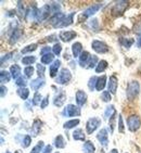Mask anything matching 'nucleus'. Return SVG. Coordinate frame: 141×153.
<instances>
[{
	"label": "nucleus",
	"instance_id": "49530a36",
	"mask_svg": "<svg viewBox=\"0 0 141 153\" xmlns=\"http://www.w3.org/2000/svg\"><path fill=\"white\" fill-rule=\"evenodd\" d=\"M52 51H53V54L59 56L62 51V46L60 44H54V46H53V48H52Z\"/></svg>",
	"mask_w": 141,
	"mask_h": 153
},
{
	"label": "nucleus",
	"instance_id": "4c0bfd02",
	"mask_svg": "<svg viewBox=\"0 0 141 153\" xmlns=\"http://www.w3.org/2000/svg\"><path fill=\"white\" fill-rule=\"evenodd\" d=\"M36 49H37V44H32V45L26 46L24 49H22L21 52L22 53H28V52H30V51H35Z\"/></svg>",
	"mask_w": 141,
	"mask_h": 153
},
{
	"label": "nucleus",
	"instance_id": "c03bdc74",
	"mask_svg": "<svg viewBox=\"0 0 141 153\" xmlns=\"http://www.w3.org/2000/svg\"><path fill=\"white\" fill-rule=\"evenodd\" d=\"M15 84H16L18 86H20V87H25L26 84H27L26 77H23V76L19 77L18 79H16V82H15Z\"/></svg>",
	"mask_w": 141,
	"mask_h": 153
},
{
	"label": "nucleus",
	"instance_id": "6ab92c4d",
	"mask_svg": "<svg viewBox=\"0 0 141 153\" xmlns=\"http://www.w3.org/2000/svg\"><path fill=\"white\" fill-rule=\"evenodd\" d=\"M91 59V56L90 53L88 52V51H82V54L79 56V64L80 66H86V63H87V61H90Z\"/></svg>",
	"mask_w": 141,
	"mask_h": 153
},
{
	"label": "nucleus",
	"instance_id": "bb28decb",
	"mask_svg": "<svg viewBox=\"0 0 141 153\" xmlns=\"http://www.w3.org/2000/svg\"><path fill=\"white\" fill-rule=\"evenodd\" d=\"M21 30H19V28H15L14 30H12V35H11V37H10V44L11 45H13V44H15L16 41H18V39L21 37Z\"/></svg>",
	"mask_w": 141,
	"mask_h": 153
},
{
	"label": "nucleus",
	"instance_id": "1a4fd4ad",
	"mask_svg": "<svg viewBox=\"0 0 141 153\" xmlns=\"http://www.w3.org/2000/svg\"><path fill=\"white\" fill-rule=\"evenodd\" d=\"M91 47L97 53H106L109 52V47L108 45L104 44L103 41L100 40H94L91 42Z\"/></svg>",
	"mask_w": 141,
	"mask_h": 153
},
{
	"label": "nucleus",
	"instance_id": "dca6fc26",
	"mask_svg": "<svg viewBox=\"0 0 141 153\" xmlns=\"http://www.w3.org/2000/svg\"><path fill=\"white\" fill-rule=\"evenodd\" d=\"M60 66H61V61L60 60H54L52 62V64L50 65V68H49V72H50V76L51 77H56L58 71H59Z\"/></svg>",
	"mask_w": 141,
	"mask_h": 153
},
{
	"label": "nucleus",
	"instance_id": "f257e3e1",
	"mask_svg": "<svg viewBox=\"0 0 141 153\" xmlns=\"http://www.w3.org/2000/svg\"><path fill=\"white\" fill-rule=\"evenodd\" d=\"M139 92H140V85H139L138 82L136 80H132L128 84L127 86V90H126V96L128 98L129 101H134L136 98L138 97Z\"/></svg>",
	"mask_w": 141,
	"mask_h": 153
},
{
	"label": "nucleus",
	"instance_id": "8fccbe9b",
	"mask_svg": "<svg viewBox=\"0 0 141 153\" xmlns=\"http://www.w3.org/2000/svg\"><path fill=\"white\" fill-rule=\"evenodd\" d=\"M48 104H49V94H47V96L42 99V102H41V104H40V108L41 109H46Z\"/></svg>",
	"mask_w": 141,
	"mask_h": 153
},
{
	"label": "nucleus",
	"instance_id": "a19ab883",
	"mask_svg": "<svg viewBox=\"0 0 141 153\" xmlns=\"http://www.w3.org/2000/svg\"><path fill=\"white\" fill-rule=\"evenodd\" d=\"M24 74H25V76H26L27 78L32 77L33 74H34V68H33V66H26V68H24Z\"/></svg>",
	"mask_w": 141,
	"mask_h": 153
},
{
	"label": "nucleus",
	"instance_id": "6e6d98bb",
	"mask_svg": "<svg viewBox=\"0 0 141 153\" xmlns=\"http://www.w3.org/2000/svg\"><path fill=\"white\" fill-rule=\"evenodd\" d=\"M7 91H8V89L4 87V86H1V98L4 97V94H7Z\"/></svg>",
	"mask_w": 141,
	"mask_h": 153
},
{
	"label": "nucleus",
	"instance_id": "c756f323",
	"mask_svg": "<svg viewBox=\"0 0 141 153\" xmlns=\"http://www.w3.org/2000/svg\"><path fill=\"white\" fill-rule=\"evenodd\" d=\"M74 15H75V13H70V15H66V16H65V19L63 20V22H62L61 27L70 26V24L73 23V18H74ZM61 27H60V28H61Z\"/></svg>",
	"mask_w": 141,
	"mask_h": 153
},
{
	"label": "nucleus",
	"instance_id": "2f4dec72",
	"mask_svg": "<svg viewBox=\"0 0 141 153\" xmlns=\"http://www.w3.org/2000/svg\"><path fill=\"white\" fill-rule=\"evenodd\" d=\"M10 74H11V73H8V72L4 71V70H2V71H1V73H0V80H1V82H2V84L10 82V79H11V77H12Z\"/></svg>",
	"mask_w": 141,
	"mask_h": 153
},
{
	"label": "nucleus",
	"instance_id": "4be33fe9",
	"mask_svg": "<svg viewBox=\"0 0 141 153\" xmlns=\"http://www.w3.org/2000/svg\"><path fill=\"white\" fill-rule=\"evenodd\" d=\"M106 85V76L105 75H103L101 77H98V80H97V85H96V90L98 91H101L104 89Z\"/></svg>",
	"mask_w": 141,
	"mask_h": 153
},
{
	"label": "nucleus",
	"instance_id": "423d86ee",
	"mask_svg": "<svg viewBox=\"0 0 141 153\" xmlns=\"http://www.w3.org/2000/svg\"><path fill=\"white\" fill-rule=\"evenodd\" d=\"M80 109L79 106L74 105V104H68V105L65 106L64 111L62 112L63 116H66V117H73V116H79L80 115Z\"/></svg>",
	"mask_w": 141,
	"mask_h": 153
},
{
	"label": "nucleus",
	"instance_id": "de8ad7c7",
	"mask_svg": "<svg viewBox=\"0 0 141 153\" xmlns=\"http://www.w3.org/2000/svg\"><path fill=\"white\" fill-rule=\"evenodd\" d=\"M45 65H42V64H37V72H38V75H39V77H44V75H45Z\"/></svg>",
	"mask_w": 141,
	"mask_h": 153
},
{
	"label": "nucleus",
	"instance_id": "680f3d73",
	"mask_svg": "<svg viewBox=\"0 0 141 153\" xmlns=\"http://www.w3.org/2000/svg\"><path fill=\"white\" fill-rule=\"evenodd\" d=\"M56 153H60V152H56Z\"/></svg>",
	"mask_w": 141,
	"mask_h": 153
},
{
	"label": "nucleus",
	"instance_id": "58836bf2",
	"mask_svg": "<svg viewBox=\"0 0 141 153\" xmlns=\"http://www.w3.org/2000/svg\"><path fill=\"white\" fill-rule=\"evenodd\" d=\"M42 148H44V141H39L38 143L32 149L30 153H40L41 150H42Z\"/></svg>",
	"mask_w": 141,
	"mask_h": 153
},
{
	"label": "nucleus",
	"instance_id": "473e14b6",
	"mask_svg": "<svg viewBox=\"0 0 141 153\" xmlns=\"http://www.w3.org/2000/svg\"><path fill=\"white\" fill-rule=\"evenodd\" d=\"M119 42H121V45L123 46L124 48H130L134 45V42H135V40L132 38H128V39H126V38H122L121 40H119Z\"/></svg>",
	"mask_w": 141,
	"mask_h": 153
},
{
	"label": "nucleus",
	"instance_id": "ddd939ff",
	"mask_svg": "<svg viewBox=\"0 0 141 153\" xmlns=\"http://www.w3.org/2000/svg\"><path fill=\"white\" fill-rule=\"evenodd\" d=\"M41 125H42V122L40 120H38V118H36L35 121H34L32 128H30V135L33 137H37L39 135V133H40L41 130Z\"/></svg>",
	"mask_w": 141,
	"mask_h": 153
},
{
	"label": "nucleus",
	"instance_id": "f704fd0d",
	"mask_svg": "<svg viewBox=\"0 0 141 153\" xmlns=\"http://www.w3.org/2000/svg\"><path fill=\"white\" fill-rule=\"evenodd\" d=\"M41 102H42V97L38 91H36L34 94V98H33V104L34 105H40Z\"/></svg>",
	"mask_w": 141,
	"mask_h": 153
},
{
	"label": "nucleus",
	"instance_id": "9d476101",
	"mask_svg": "<svg viewBox=\"0 0 141 153\" xmlns=\"http://www.w3.org/2000/svg\"><path fill=\"white\" fill-rule=\"evenodd\" d=\"M97 139L100 141V143L102 144L103 147H106L108 143H109V136H108V130L105 128H102V129L98 133Z\"/></svg>",
	"mask_w": 141,
	"mask_h": 153
},
{
	"label": "nucleus",
	"instance_id": "864d4df0",
	"mask_svg": "<svg viewBox=\"0 0 141 153\" xmlns=\"http://www.w3.org/2000/svg\"><path fill=\"white\" fill-rule=\"evenodd\" d=\"M89 25H90V27L92 28V30H97L98 25H99V23H98V20L94 19L92 21H90V23H89Z\"/></svg>",
	"mask_w": 141,
	"mask_h": 153
},
{
	"label": "nucleus",
	"instance_id": "7c9ffc66",
	"mask_svg": "<svg viewBox=\"0 0 141 153\" xmlns=\"http://www.w3.org/2000/svg\"><path fill=\"white\" fill-rule=\"evenodd\" d=\"M79 124V120L76 118V120H70V121L65 122L63 127H64L65 129H70V128H74L75 126H77Z\"/></svg>",
	"mask_w": 141,
	"mask_h": 153
},
{
	"label": "nucleus",
	"instance_id": "09e8293b",
	"mask_svg": "<svg viewBox=\"0 0 141 153\" xmlns=\"http://www.w3.org/2000/svg\"><path fill=\"white\" fill-rule=\"evenodd\" d=\"M118 131L121 134L124 133V123H123V117L122 115H118Z\"/></svg>",
	"mask_w": 141,
	"mask_h": 153
},
{
	"label": "nucleus",
	"instance_id": "aec40b11",
	"mask_svg": "<svg viewBox=\"0 0 141 153\" xmlns=\"http://www.w3.org/2000/svg\"><path fill=\"white\" fill-rule=\"evenodd\" d=\"M54 146H56V149H64L65 146H66V142H65L64 138L62 135H58L54 139Z\"/></svg>",
	"mask_w": 141,
	"mask_h": 153
},
{
	"label": "nucleus",
	"instance_id": "b1692460",
	"mask_svg": "<svg viewBox=\"0 0 141 153\" xmlns=\"http://www.w3.org/2000/svg\"><path fill=\"white\" fill-rule=\"evenodd\" d=\"M116 115V110H115L114 105H109L105 108V112H104V118L109 120V118H112L113 116Z\"/></svg>",
	"mask_w": 141,
	"mask_h": 153
},
{
	"label": "nucleus",
	"instance_id": "7ed1b4c3",
	"mask_svg": "<svg viewBox=\"0 0 141 153\" xmlns=\"http://www.w3.org/2000/svg\"><path fill=\"white\" fill-rule=\"evenodd\" d=\"M127 126L131 133H136L141 126V120L138 115H130L127 118Z\"/></svg>",
	"mask_w": 141,
	"mask_h": 153
},
{
	"label": "nucleus",
	"instance_id": "4468645a",
	"mask_svg": "<svg viewBox=\"0 0 141 153\" xmlns=\"http://www.w3.org/2000/svg\"><path fill=\"white\" fill-rule=\"evenodd\" d=\"M65 100H66V94H65L64 91L60 90L59 94L54 97V101H53V103H54V105H56V106H58V108H61V106L64 104Z\"/></svg>",
	"mask_w": 141,
	"mask_h": 153
},
{
	"label": "nucleus",
	"instance_id": "603ef678",
	"mask_svg": "<svg viewBox=\"0 0 141 153\" xmlns=\"http://www.w3.org/2000/svg\"><path fill=\"white\" fill-rule=\"evenodd\" d=\"M51 50H52V48H50V47H44L42 49H41L40 54H41V56H45V54H47V53H51Z\"/></svg>",
	"mask_w": 141,
	"mask_h": 153
},
{
	"label": "nucleus",
	"instance_id": "5701e85b",
	"mask_svg": "<svg viewBox=\"0 0 141 153\" xmlns=\"http://www.w3.org/2000/svg\"><path fill=\"white\" fill-rule=\"evenodd\" d=\"M10 73L14 79H18L19 77H21V68L18 64H13L10 68Z\"/></svg>",
	"mask_w": 141,
	"mask_h": 153
},
{
	"label": "nucleus",
	"instance_id": "a211bd4d",
	"mask_svg": "<svg viewBox=\"0 0 141 153\" xmlns=\"http://www.w3.org/2000/svg\"><path fill=\"white\" fill-rule=\"evenodd\" d=\"M73 139L76 140V141H85L86 135L84 134V130L78 128V129H75L73 133Z\"/></svg>",
	"mask_w": 141,
	"mask_h": 153
},
{
	"label": "nucleus",
	"instance_id": "a18cd8bd",
	"mask_svg": "<svg viewBox=\"0 0 141 153\" xmlns=\"http://www.w3.org/2000/svg\"><path fill=\"white\" fill-rule=\"evenodd\" d=\"M134 33H135L136 35H138L139 37L141 36V21L137 22L135 24V26H134Z\"/></svg>",
	"mask_w": 141,
	"mask_h": 153
},
{
	"label": "nucleus",
	"instance_id": "9b49d317",
	"mask_svg": "<svg viewBox=\"0 0 141 153\" xmlns=\"http://www.w3.org/2000/svg\"><path fill=\"white\" fill-rule=\"evenodd\" d=\"M76 32H74V30H64V32H61L60 33V39L63 40L64 42H68V41H70L72 39H74L76 37Z\"/></svg>",
	"mask_w": 141,
	"mask_h": 153
},
{
	"label": "nucleus",
	"instance_id": "c85d7f7f",
	"mask_svg": "<svg viewBox=\"0 0 141 153\" xmlns=\"http://www.w3.org/2000/svg\"><path fill=\"white\" fill-rule=\"evenodd\" d=\"M18 94L20 96L21 99H23V100H26L28 96H30V91H28V89L25 88V87H20L18 89Z\"/></svg>",
	"mask_w": 141,
	"mask_h": 153
},
{
	"label": "nucleus",
	"instance_id": "412c9836",
	"mask_svg": "<svg viewBox=\"0 0 141 153\" xmlns=\"http://www.w3.org/2000/svg\"><path fill=\"white\" fill-rule=\"evenodd\" d=\"M72 52H73V56H75V58L79 56L82 52V45L80 44V42H75V44H73V46H72Z\"/></svg>",
	"mask_w": 141,
	"mask_h": 153
},
{
	"label": "nucleus",
	"instance_id": "393cba45",
	"mask_svg": "<svg viewBox=\"0 0 141 153\" xmlns=\"http://www.w3.org/2000/svg\"><path fill=\"white\" fill-rule=\"evenodd\" d=\"M84 151H85L86 153H94V151H96V148H94V144L92 143V141H90V140H87V141L84 143Z\"/></svg>",
	"mask_w": 141,
	"mask_h": 153
},
{
	"label": "nucleus",
	"instance_id": "e433bc0d",
	"mask_svg": "<svg viewBox=\"0 0 141 153\" xmlns=\"http://www.w3.org/2000/svg\"><path fill=\"white\" fill-rule=\"evenodd\" d=\"M97 80H98V77H96V76L91 77L90 79H89L88 88L90 89L91 91H94V89H96V85H97Z\"/></svg>",
	"mask_w": 141,
	"mask_h": 153
},
{
	"label": "nucleus",
	"instance_id": "bf43d9fd",
	"mask_svg": "<svg viewBox=\"0 0 141 153\" xmlns=\"http://www.w3.org/2000/svg\"><path fill=\"white\" fill-rule=\"evenodd\" d=\"M14 153H22V152H21V151H19V150H18V151H15Z\"/></svg>",
	"mask_w": 141,
	"mask_h": 153
},
{
	"label": "nucleus",
	"instance_id": "2eb2a0df",
	"mask_svg": "<svg viewBox=\"0 0 141 153\" xmlns=\"http://www.w3.org/2000/svg\"><path fill=\"white\" fill-rule=\"evenodd\" d=\"M75 98H76V103L78 106H82L86 103V101H87V94L82 90H77Z\"/></svg>",
	"mask_w": 141,
	"mask_h": 153
},
{
	"label": "nucleus",
	"instance_id": "ea45409f",
	"mask_svg": "<svg viewBox=\"0 0 141 153\" xmlns=\"http://www.w3.org/2000/svg\"><path fill=\"white\" fill-rule=\"evenodd\" d=\"M101 99H102L103 102H110L112 100V96L110 91H103L101 94Z\"/></svg>",
	"mask_w": 141,
	"mask_h": 153
},
{
	"label": "nucleus",
	"instance_id": "f3484780",
	"mask_svg": "<svg viewBox=\"0 0 141 153\" xmlns=\"http://www.w3.org/2000/svg\"><path fill=\"white\" fill-rule=\"evenodd\" d=\"M45 85V79L44 77H38V78H36V79L32 80L30 82V88L33 90H38L40 87Z\"/></svg>",
	"mask_w": 141,
	"mask_h": 153
},
{
	"label": "nucleus",
	"instance_id": "a878e982",
	"mask_svg": "<svg viewBox=\"0 0 141 153\" xmlns=\"http://www.w3.org/2000/svg\"><path fill=\"white\" fill-rule=\"evenodd\" d=\"M108 62L105 60H101V61L98 62V65L96 66V73H101V72H104L108 68Z\"/></svg>",
	"mask_w": 141,
	"mask_h": 153
},
{
	"label": "nucleus",
	"instance_id": "79ce46f5",
	"mask_svg": "<svg viewBox=\"0 0 141 153\" xmlns=\"http://www.w3.org/2000/svg\"><path fill=\"white\" fill-rule=\"evenodd\" d=\"M97 62H99L97 56H91L90 61H89V63H88V68H94V66H97V65H96V64H97Z\"/></svg>",
	"mask_w": 141,
	"mask_h": 153
},
{
	"label": "nucleus",
	"instance_id": "37998d69",
	"mask_svg": "<svg viewBox=\"0 0 141 153\" xmlns=\"http://www.w3.org/2000/svg\"><path fill=\"white\" fill-rule=\"evenodd\" d=\"M16 12H18V14L20 15L21 18H23V15H26L25 14V11H24V4L23 2H19L18 4V10H16Z\"/></svg>",
	"mask_w": 141,
	"mask_h": 153
},
{
	"label": "nucleus",
	"instance_id": "c9c22d12",
	"mask_svg": "<svg viewBox=\"0 0 141 153\" xmlns=\"http://www.w3.org/2000/svg\"><path fill=\"white\" fill-rule=\"evenodd\" d=\"M30 143H32V137L30 135H26L23 138L22 142H21V146L23 148H28L30 146Z\"/></svg>",
	"mask_w": 141,
	"mask_h": 153
},
{
	"label": "nucleus",
	"instance_id": "39448f33",
	"mask_svg": "<svg viewBox=\"0 0 141 153\" xmlns=\"http://www.w3.org/2000/svg\"><path fill=\"white\" fill-rule=\"evenodd\" d=\"M127 7H128V2L127 1H118V2H116L114 6L112 7L111 9L112 15H114V16L122 15L125 12V10L127 9Z\"/></svg>",
	"mask_w": 141,
	"mask_h": 153
},
{
	"label": "nucleus",
	"instance_id": "13d9d810",
	"mask_svg": "<svg viewBox=\"0 0 141 153\" xmlns=\"http://www.w3.org/2000/svg\"><path fill=\"white\" fill-rule=\"evenodd\" d=\"M109 153H118V151L117 150H116V149H112V150L111 151H110V152Z\"/></svg>",
	"mask_w": 141,
	"mask_h": 153
},
{
	"label": "nucleus",
	"instance_id": "cd10ccee",
	"mask_svg": "<svg viewBox=\"0 0 141 153\" xmlns=\"http://www.w3.org/2000/svg\"><path fill=\"white\" fill-rule=\"evenodd\" d=\"M54 59V54L53 53H47V54H45V56H41V63L42 64H50L51 62L53 61Z\"/></svg>",
	"mask_w": 141,
	"mask_h": 153
},
{
	"label": "nucleus",
	"instance_id": "4d7b16f0",
	"mask_svg": "<svg viewBox=\"0 0 141 153\" xmlns=\"http://www.w3.org/2000/svg\"><path fill=\"white\" fill-rule=\"evenodd\" d=\"M136 45H137V47H138V48H141V36L139 37L138 39H137V42H136Z\"/></svg>",
	"mask_w": 141,
	"mask_h": 153
},
{
	"label": "nucleus",
	"instance_id": "3c124183",
	"mask_svg": "<svg viewBox=\"0 0 141 153\" xmlns=\"http://www.w3.org/2000/svg\"><path fill=\"white\" fill-rule=\"evenodd\" d=\"M11 56H13V52H9V53H7L6 56H3L2 58H1V65L4 64V61H8L9 59H11Z\"/></svg>",
	"mask_w": 141,
	"mask_h": 153
},
{
	"label": "nucleus",
	"instance_id": "72a5a7b5",
	"mask_svg": "<svg viewBox=\"0 0 141 153\" xmlns=\"http://www.w3.org/2000/svg\"><path fill=\"white\" fill-rule=\"evenodd\" d=\"M36 62V56H24L22 58V63L24 65H30L33 63H35Z\"/></svg>",
	"mask_w": 141,
	"mask_h": 153
},
{
	"label": "nucleus",
	"instance_id": "6e6552de",
	"mask_svg": "<svg viewBox=\"0 0 141 153\" xmlns=\"http://www.w3.org/2000/svg\"><path fill=\"white\" fill-rule=\"evenodd\" d=\"M70 79H72V74H70V70L64 68L60 71L59 76L56 78V82L63 85V84H68V82H70Z\"/></svg>",
	"mask_w": 141,
	"mask_h": 153
},
{
	"label": "nucleus",
	"instance_id": "20e7f679",
	"mask_svg": "<svg viewBox=\"0 0 141 153\" xmlns=\"http://www.w3.org/2000/svg\"><path fill=\"white\" fill-rule=\"evenodd\" d=\"M51 12V6L50 4H45L38 9L37 11V14H36V20L38 21V22H42V21L47 20L49 18V15H50Z\"/></svg>",
	"mask_w": 141,
	"mask_h": 153
},
{
	"label": "nucleus",
	"instance_id": "f8f14e48",
	"mask_svg": "<svg viewBox=\"0 0 141 153\" xmlns=\"http://www.w3.org/2000/svg\"><path fill=\"white\" fill-rule=\"evenodd\" d=\"M117 86H118L117 77L115 76V75H112V76L110 77L109 84H108V89H109V91L111 92L112 94H116V90H117Z\"/></svg>",
	"mask_w": 141,
	"mask_h": 153
},
{
	"label": "nucleus",
	"instance_id": "f03ea898",
	"mask_svg": "<svg viewBox=\"0 0 141 153\" xmlns=\"http://www.w3.org/2000/svg\"><path fill=\"white\" fill-rule=\"evenodd\" d=\"M101 7H102V4L97 3V4H92V6H90L89 8H87V9L79 15L78 22H82V20L85 21L86 19H88V18H90V16H92L94 14H96V13L101 9Z\"/></svg>",
	"mask_w": 141,
	"mask_h": 153
},
{
	"label": "nucleus",
	"instance_id": "0eeeda50",
	"mask_svg": "<svg viewBox=\"0 0 141 153\" xmlns=\"http://www.w3.org/2000/svg\"><path fill=\"white\" fill-rule=\"evenodd\" d=\"M100 125H101V120L99 117L89 118L88 121H87V123H86V130H87V134L91 135Z\"/></svg>",
	"mask_w": 141,
	"mask_h": 153
},
{
	"label": "nucleus",
	"instance_id": "5fc2aeb1",
	"mask_svg": "<svg viewBox=\"0 0 141 153\" xmlns=\"http://www.w3.org/2000/svg\"><path fill=\"white\" fill-rule=\"evenodd\" d=\"M51 152H52V146H50V144L46 146L44 151H42V153H51Z\"/></svg>",
	"mask_w": 141,
	"mask_h": 153
},
{
	"label": "nucleus",
	"instance_id": "052dcab7",
	"mask_svg": "<svg viewBox=\"0 0 141 153\" xmlns=\"http://www.w3.org/2000/svg\"><path fill=\"white\" fill-rule=\"evenodd\" d=\"M6 153H10V151H6Z\"/></svg>",
	"mask_w": 141,
	"mask_h": 153
}]
</instances>
